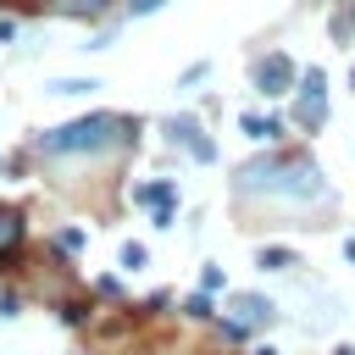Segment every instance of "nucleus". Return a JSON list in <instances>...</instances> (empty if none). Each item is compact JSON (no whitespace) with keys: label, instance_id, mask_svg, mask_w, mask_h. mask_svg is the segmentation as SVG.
<instances>
[{"label":"nucleus","instance_id":"obj_1","mask_svg":"<svg viewBox=\"0 0 355 355\" xmlns=\"http://www.w3.org/2000/svg\"><path fill=\"white\" fill-rule=\"evenodd\" d=\"M239 194H272V200H322L327 183H322V166L305 155V150H288V155H255L239 166Z\"/></svg>","mask_w":355,"mask_h":355},{"label":"nucleus","instance_id":"obj_16","mask_svg":"<svg viewBox=\"0 0 355 355\" xmlns=\"http://www.w3.org/2000/svg\"><path fill=\"white\" fill-rule=\"evenodd\" d=\"M200 288H205V294L222 288V266H205V272H200Z\"/></svg>","mask_w":355,"mask_h":355},{"label":"nucleus","instance_id":"obj_3","mask_svg":"<svg viewBox=\"0 0 355 355\" xmlns=\"http://www.w3.org/2000/svg\"><path fill=\"white\" fill-rule=\"evenodd\" d=\"M322 116H327V72H322V67H305V72H300L294 122H300V128H322Z\"/></svg>","mask_w":355,"mask_h":355},{"label":"nucleus","instance_id":"obj_6","mask_svg":"<svg viewBox=\"0 0 355 355\" xmlns=\"http://www.w3.org/2000/svg\"><path fill=\"white\" fill-rule=\"evenodd\" d=\"M139 205H150L155 211V227H166L172 222V205H178V189L172 183H139Z\"/></svg>","mask_w":355,"mask_h":355},{"label":"nucleus","instance_id":"obj_18","mask_svg":"<svg viewBox=\"0 0 355 355\" xmlns=\"http://www.w3.org/2000/svg\"><path fill=\"white\" fill-rule=\"evenodd\" d=\"M349 83H355V72H349Z\"/></svg>","mask_w":355,"mask_h":355},{"label":"nucleus","instance_id":"obj_7","mask_svg":"<svg viewBox=\"0 0 355 355\" xmlns=\"http://www.w3.org/2000/svg\"><path fill=\"white\" fill-rule=\"evenodd\" d=\"M233 311H239L244 327H266V322H272V300H266V294H239Z\"/></svg>","mask_w":355,"mask_h":355},{"label":"nucleus","instance_id":"obj_4","mask_svg":"<svg viewBox=\"0 0 355 355\" xmlns=\"http://www.w3.org/2000/svg\"><path fill=\"white\" fill-rule=\"evenodd\" d=\"M294 83H300V67H294V61H288L283 50H272V55H261V61H255V89H261L266 100L288 94Z\"/></svg>","mask_w":355,"mask_h":355},{"label":"nucleus","instance_id":"obj_5","mask_svg":"<svg viewBox=\"0 0 355 355\" xmlns=\"http://www.w3.org/2000/svg\"><path fill=\"white\" fill-rule=\"evenodd\" d=\"M161 133H166L172 144H183L194 161H216V144L205 139V122H200V116H166V122H161Z\"/></svg>","mask_w":355,"mask_h":355},{"label":"nucleus","instance_id":"obj_14","mask_svg":"<svg viewBox=\"0 0 355 355\" xmlns=\"http://www.w3.org/2000/svg\"><path fill=\"white\" fill-rule=\"evenodd\" d=\"M144 261H150V255H144V244H133V239H128V244H122V266H128V272H139Z\"/></svg>","mask_w":355,"mask_h":355},{"label":"nucleus","instance_id":"obj_15","mask_svg":"<svg viewBox=\"0 0 355 355\" xmlns=\"http://www.w3.org/2000/svg\"><path fill=\"white\" fill-rule=\"evenodd\" d=\"M183 311H189V316H200V322H205V316H211V294H205V288H200V294H189V305H183Z\"/></svg>","mask_w":355,"mask_h":355},{"label":"nucleus","instance_id":"obj_9","mask_svg":"<svg viewBox=\"0 0 355 355\" xmlns=\"http://www.w3.org/2000/svg\"><path fill=\"white\" fill-rule=\"evenodd\" d=\"M22 244V211H0V261Z\"/></svg>","mask_w":355,"mask_h":355},{"label":"nucleus","instance_id":"obj_11","mask_svg":"<svg viewBox=\"0 0 355 355\" xmlns=\"http://www.w3.org/2000/svg\"><path fill=\"white\" fill-rule=\"evenodd\" d=\"M111 0H55V11H67V17H100Z\"/></svg>","mask_w":355,"mask_h":355},{"label":"nucleus","instance_id":"obj_13","mask_svg":"<svg viewBox=\"0 0 355 355\" xmlns=\"http://www.w3.org/2000/svg\"><path fill=\"white\" fill-rule=\"evenodd\" d=\"M55 250H61V255H78V250H83V227H61V233H55Z\"/></svg>","mask_w":355,"mask_h":355},{"label":"nucleus","instance_id":"obj_8","mask_svg":"<svg viewBox=\"0 0 355 355\" xmlns=\"http://www.w3.org/2000/svg\"><path fill=\"white\" fill-rule=\"evenodd\" d=\"M239 128H244L250 139H261V144H272V139H283V122H277V116H255V111H250V116H244Z\"/></svg>","mask_w":355,"mask_h":355},{"label":"nucleus","instance_id":"obj_12","mask_svg":"<svg viewBox=\"0 0 355 355\" xmlns=\"http://www.w3.org/2000/svg\"><path fill=\"white\" fill-rule=\"evenodd\" d=\"M255 261H261L266 272H283V266H294V255H288V250H277V244H266V250H261Z\"/></svg>","mask_w":355,"mask_h":355},{"label":"nucleus","instance_id":"obj_2","mask_svg":"<svg viewBox=\"0 0 355 355\" xmlns=\"http://www.w3.org/2000/svg\"><path fill=\"white\" fill-rule=\"evenodd\" d=\"M128 133H133V122H128V116L100 111V116H78V122H61V128L39 133V139H33V150H39V155H94V150L122 144Z\"/></svg>","mask_w":355,"mask_h":355},{"label":"nucleus","instance_id":"obj_17","mask_svg":"<svg viewBox=\"0 0 355 355\" xmlns=\"http://www.w3.org/2000/svg\"><path fill=\"white\" fill-rule=\"evenodd\" d=\"M333 355H355V349H333Z\"/></svg>","mask_w":355,"mask_h":355},{"label":"nucleus","instance_id":"obj_10","mask_svg":"<svg viewBox=\"0 0 355 355\" xmlns=\"http://www.w3.org/2000/svg\"><path fill=\"white\" fill-rule=\"evenodd\" d=\"M94 89H100L94 78H50L44 94H94Z\"/></svg>","mask_w":355,"mask_h":355}]
</instances>
